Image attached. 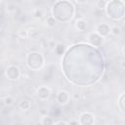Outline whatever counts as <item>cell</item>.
Listing matches in <instances>:
<instances>
[{
	"mask_svg": "<svg viewBox=\"0 0 125 125\" xmlns=\"http://www.w3.org/2000/svg\"><path fill=\"white\" fill-rule=\"evenodd\" d=\"M68 125H79V123H78L77 120H72V121H70L68 123Z\"/></svg>",
	"mask_w": 125,
	"mask_h": 125,
	"instance_id": "cell-22",
	"label": "cell"
},
{
	"mask_svg": "<svg viewBox=\"0 0 125 125\" xmlns=\"http://www.w3.org/2000/svg\"><path fill=\"white\" fill-rule=\"evenodd\" d=\"M75 28L79 31H85L87 28V22L83 19H78L75 21Z\"/></svg>",
	"mask_w": 125,
	"mask_h": 125,
	"instance_id": "cell-11",
	"label": "cell"
},
{
	"mask_svg": "<svg viewBox=\"0 0 125 125\" xmlns=\"http://www.w3.org/2000/svg\"><path fill=\"white\" fill-rule=\"evenodd\" d=\"M3 103H4V104H5L6 106H10V105H12V104H14V99H13L12 97L8 96V97L4 98V100H3Z\"/></svg>",
	"mask_w": 125,
	"mask_h": 125,
	"instance_id": "cell-17",
	"label": "cell"
},
{
	"mask_svg": "<svg viewBox=\"0 0 125 125\" xmlns=\"http://www.w3.org/2000/svg\"><path fill=\"white\" fill-rule=\"evenodd\" d=\"M106 15L114 21H120L125 15V2L122 0H112L107 1L105 5Z\"/></svg>",
	"mask_w": 125,
	"mask_h": 125,
	"instance_id": "cell-3",
	"label": "cell"
},
{
	"mask_svg": "<svg viewBox=\"0 0 125 125\" xmlns=\"http://www.w3.org/2000/svg\"><path fill=\"white\" fill-rule=\"evenodd\" d=\"M56 100H57L58 104H60L61 105H65V104H68V102L70 100V95H69V93L67 91L61 90V91L58 92Z\"/></svg>",
	"mask_w": 125,
	"mask_h": 125,
	"instance_id": "cell-9",
	"label": "cell"
},
{
	"mask_svg": "<svg viewBox=\"0 0 125 125\" xmlns=\"http://www.w3.org/2000/svg\"><path fill=\"white\" fill-rule=\"evenodd\" d=\"M110 33H112L113 35H119L121 33V29L118 26H113L112 28H110Z\"/></svg>",
	"mask_w": 125,
	"mask_h": 125,
	"instance_id": "cell-19",
	"label": "cell"
},
{
	"mask_svg": "<svg viewBox=\"0 0 125 125\" xmlns=\"http://www.w3.org/2000/svg\"><path fill=\"white\" fill-rule=\"evenodd\" d=\"M52 94L51 89L48 86H40L36 89V95L39 98V100L41 101H46L50 98Z\"/></svg>",
	"mask_w": 125,
	"mask_h": 125,
	"instance_id": "cell-7",
	"label": "cell"
},
{
	"mask_svg": "<svg viewBox=\"0 0 125 125\" xmlns=\"http://www.w3.org/2000/svg\"><path fill=\"white\" fill-rule=\"evenodd\" d=\"M55 52H56V54L57 55H63L64 54V52H65V46L63 45V44H58L56 47H55Z\"/></svg>",
	"mask_w": 125,
	"mask_h": 125,
	"instance_id": "cell-14",
	"label": "cell"
},
{
	"mask_svg": "<svg viewBox=\"0 0 125 125\" xmlns=\"http://www.w3.org/2000/svg\"><path fill=\"white\" fill-rule=\"evenodd\" d=\"M75 15V7L67 0L57 1L52 8V17L59 22H68Z\"/></svg>",
	"mask_w": 125,
	"mask_h": 125,
	"instance_id": "cell-2",
	"label": "cell"
},
{
	"mask_svg": "<svg viewBox=\"0 0 125 125\" xmlns=\"http://www.w3.org/2000/svg\"><path fill=\"white\" fill-rule=\"evenodd\" d=\"M62 66L70 83L85 87L101 79L105 69V62L103 53L98 48L78 43L66 50Z\"/></svg>",
	"mask_w": 125,
	"mask_h": 125,
	"instance_id": "cell-1",
	"label": "cell"
},
{
	"mask_svg": "<svg viewBox=\"0 0 125 125\" xmlns=\"http://www.w3.org/2000/svg\"><path fill=\"white\" fill-rule=\"evenodd\" d=\"M5 75H6V77L9 80L14 81V80H17V79L20 78V76H21V70H20V68L17 65L12 64V65H9L6 68Z\"/></svg>",
	"mask_w": 125,
	"mask_h": 125,
	"instance_id": "cell-5",
	"label": "cell"
},
{
	"mask_svg": "<svg viewBox=\"0 0 125 125\" xmlns=\"http://www.w3.org/2000/svg\"><path fill=\"white\" fill-rule=\"evenodd\" d=\"M20 35H21V36H23V37H26V36H27L26 31H23V32L21 31V32H20Z\"/></svg>",
	"mask_w": 125,
	"mask_h": 125,
	"instance_id": "cell-23",
	"label": "cell"
},
{
	"mask_svg": "<svg viewBox=\"0 0 125 125\" xmlns=\"http://www.w3.org/2000/svg\"><path fill=\"white\" fill-rule=\"evenodd\" d=\"M33 15H34L35 18H41V17H42V13H41L39 10H35L34 13H33Z\"/></svg>",
	"mask_w": 125,
	"mask_h": 125,
	"instance_id": "cell-20",
	"label": "cell"
},
{
	"mask_svg": "<svg viewBox=\"0 0 125 125\" xmlns=\"http://www.w3.org/2000/svg\"><path fill=\"white\" fill-rule=\"evenodd\" d=\"M95 122V116L91 112H83L80 114L78 123L79 125H94Z\"/></svg>",
	"mask_w": 125,
	"mask_h": 125,
	"instance_id": "cell-6",
	"label": "cell"
},
{
	"mask_svg": "<svg viewBox=\"0 0 125 125\" xmlns=\"http://www.w3.org/2000/svg\"><path fill=\"white\" fill-rule=\"evenodd\" d=\"M55 125H68V123L63 120H61V121H58L57 123H55Z\"/></svg>",
	"mask_w": 125,
	"mask_h": 125,
	"instance_id": "cell-21",
	"label": "cell"
},
{
	"mask_svg": "<svg viewBox=\"0 0 125 125\" xmlns=\"http://www.w3.org/2000/svg\"><path fill=\"white\" fill-rule=\"evenodd\" d=\"M87 39H88V42L90 43L89 45H91V46L97 48V47H100V46L103 44V39H104V38H102V37H101L99 34H97L96 32H92V33H90V34L88 35Z\"/></svg>",
	"mask_w": 125,
	"mask_h": 125,
	"instance_id": "cell-10",
	"label": "cell"
},
{
	"mask_svg": "<svg viewBox=\"0 0 125 125\" xmlns=\"http://www.w3.org/2000/svg\"><path fill=\"white\" fill-rule=\"evenodd\" d=\"M106 3H107V1H102V0H99V1L96 2V6H97L99 9H104Z\"/></svg>",
	"mask_w": 125,
	"mask_h": 125,
	"instance_id": "cell-18",
	"label": "cell"
},
{
	"mask_svg": "<svg viewBox=\"0 0 125 125\" xmlns=\"http://www.w3.org/2000/svg\"><path fill=\"white\" fill-rule=\"evenodd\" d=\"M41 125H55V121L51 116H44L41 119Z\"/></svg>",
	"mask_w": 125,
	"mask_h": 125,
	"instance_id": "cell-13",
	"label": "cell"
},
{
	"mask_svg": "<svg viewBox=\"0 0 125 125\" xmlns=\"http://www.w3.org/2000/svg\"><path fill=\"white\" fill-rule=\"evenodd\" d=\"M124 100H125V94L124 93H122L121 95H120V97H119V99H118V103H117V104H118V107H119V109L121 110V112H124Z\"/></svg>",
	"mask_w": 125,
	"mask_h": 125,
	"instance_id": "cell-15",
	"label": "cell"
},
{
	"mask_svg": "<svg viewBox=\"0 0 125 125\" xmlns=\"http://www.w3.org/2000/svg\"><path fill=\"white\" fill-rule=\"evenodd\" d=\"M56 23H57V21H56V20H55L52 16L49 17V18H47V20H46V24H47L49 27H53V26H55Z\"/></svg>",
	"mask_w": 125,
	"mask_h": 125,
	"instance_id": "cell-16",
	"label": "cell"
},
{
	"mask_svg": "<svg viewBox=\"0 0 125 125\" xmlns=\"http://www.w3.org/2000/svg\"><path fill=\"white\" fill-rule=\"evenodd\" d=\"M19 107H20L22 111H27V110H29L30 107H31V103H30V101H28V100H21V101L20 102V104H19Z\"/></svg>",
	"mask_w": 125,
	"mask_h": 125,
	"instance_id": "cell-12",
	"label": "cell"
},
{
	"mask_svg": "<svg viewBox=\"0 0 125 125\" xmlns=\"http://www.w3.org/2000/svg\"><path fill=\"white\" fill-rule=\"evenodd\" d=\"M96 33L99 34L102 38L107 37L110 34V26L107 23H105V22L99 23L96 26Z\"/></svg>",
	"mask_w": 125,
	"mask_h": 125,
	"instance_id": "cell-8",
	"label": "cell"
},
{
	"mask_svg": "<svg viewBox=\"0 0 125 125\" xmlns=\"http://www.w3.org/2000/svg\"><path fill=\"white\" fill-rule=\"evenodd\" d=\"M26 65L29 69L38 71L40 70L45 62L43 55L39 52H31L26 56Z\"/></svg>",
	"mask_w": 125,
	"mask_h": 125,
	"instance_id": "cell-4",
	"label": "cell"
}]
</instances>
